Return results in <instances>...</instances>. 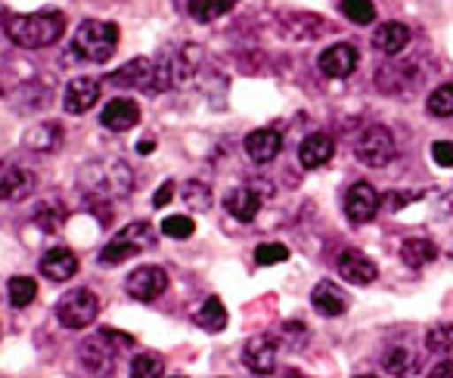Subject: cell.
Wrapping results in <instances>:
<instances>
[{"mask_svg":"<svg viewBox=\"0 0 453 378\" xmlns=\"http://www.w3.org/2000/svg\"><path fill=\"white\" fill-rule=\"evenodd\" d=\"M4 28H7V38L13 44L26 47V50H41V47H50L63 38L65 16L59 10H47V13H35V16L7 13L4 16Z\"/></svg>","mask_w":453,"mask_h":378,"instance_id":"obj_1","label":"cell"},{"mask_svg":"<svg viewBox=\"0 0 453 378\" xmlns=\"http://www.w3.org/2000/svg\"><path fill=\"white\" fill-rule=\"evenodd\" d=\"M81 189L96 199H121L134 189V170L125 162H90L81 170Z\"/></svg>","mask_w":453,"mask_h":378,"instance_id":"obj_2","label":"cell"},{"mask_svg":"<svg viewBox=\"0 0 453 378\" xmlns=\"http://www.w3.org/2000/svg\"><path fill=\"white\" fill-rule=\"evenodd\" d=\"M119 47V26L103 19H84L72 38V53L88 63H106Z\"/></svg>","mask_w":453,"mask_h":378,"instance_id":"obj_3","label":"cell"},{"mask_svg":"<svg viewBox=\"0 0 453 378\" xmlns=\"http://www.w3.org/2000/svg\"><path fill=\"white\" fill-rule=\"evenodd\" d=\"M156 246V230L150 227L146 221H137L131 227H125L106 248L100 252V264L103 267H115V264H125L127 258L134 254L146 252V248Z\"/></svg>","mask_w":453,"mask_h":378,"instance_id":"obj_4","label":"cell"},{"mask_svg":"<svg viewBox=\"0 0 453 378\" xmlns=\"http://www.w3.org/2000/svg\"><path fill=\"white\" fill-rule=\"evenodd\" d=\"M354 155L360 158V164L366 168H385L395 158V133L385 125H370L360 131Z\"/></svg>","mask_w":453,"mask_h":378,"instance_id":"obj_5","label":"cell"},{"mask_svg":"<svg viewBox=\"0 0 453 378\" xmlns=\"http://www.w3.org/2000/svg\"><path fill=\"white\" fill-rule=\"evenodd\" d=\"M100 314V298L90 289H72L59 298L57 316L65 329H88Z\"/></svg>","mask_w":453,"mask_h":378,"instance_id":"obj_6","label":"cell"},{"mask_svg":"<svg viewBox=\"0 0 453 378\" xmlns=\"http://www.w3.org/2000/svg\"><path fill=\"white\" fill-rule=\"evenodd\" d=\"M38 186V177L13 162H0V202H22Z\"/></svg>","mask_w":453,"mask_h":378,"instance_id":"obj_7","label":"cell"},{"mask_svg":"<svg viewBox=\"0 0 453 378\" xmlns=\"http://www.w3.org/2000/svg\"><path fill=\"white\" fill-rule=\"evenodd\" d=\"M125 289L134 301H156V298L165 295V289H168V273H165L162 267H152V264L137 267V270L127 276Z\"/></svg>","mask_w":453,"mask_h":378,"instance_id":"obj_8","label":"cell"},{"mask_svg":"<svg viewBox=\"0 0 453 378\" xmlns=\"http://www.w3.org/2000/svg\"><path fill=\"white\" fill-rule=\"evenodd\" d=\"M81 366L94 378H106L115 369V347L109 344V335L100 332L81 344Z\"/></svg>","mask_w":453,"mask_h":378,"instance_id":"obj_9","label":"cell"},{"mask_svg":"<svg viewBox=\"0 0 453 378\" xmlns=\"http://www.w3.org/2000/svg\"><path fill=\"white\" fill-rule=\"evenodd\" d=\"M379 205H382V196H379L370 183L360 180V183H354V186L348 189L345 215H348V221H354V223H370L372 217L379 215Z\"/></svg>","mask_w":453,"mask_h":378,"instance_id":"obj_10","label":"cell"},{"mask_svg":"<svg viewBox=\"0 0 453 378\" xmlns=\"http://www.w3.org/2000/svg\"><path fill=\"white\" fill-rule=\"evenodd\" d=\"M242 363L255 375H271L277 369V341L271 335H255L242 347Z\"/></svg>","mask_w":453,"mask_h":378,"instance_id":"obj_11","label":"cell"},{"mask_svg":"<svg viewBox=\"0 0 453 378\" xmlns=\"http://www.w3.org/2000/svg\"><path fill=\"white\" fill-rule=\"evenodd\" d=\"M357 50H354L351 44H333L326 47V50L320 53V59H317V65H320V72L326 78H348L357 72Z\"/></svg>","mask_w":453,"mask_h":378,"instance_id":"obj_12","label":"cell"},{"mask_svg":"<svg viewBox=\"0 0 453 378\" xmlns=\"http://www.w3.org/2000/svg\"><path fill=\"white\" fill-rule=\"evenodd\" d=\"M152 69H156L152 59L137 57L121 65V69H115L112 75H109V84H115V87H137V90L152 94Z\"/></svg>","mask_w":453,"mask_h":378,"instance_id":"obj_13","label":"cell"},{"mask_svg":"<svg viewBox=\"0 0 453 378\" xmlns=\"http://www.w3.org/2000/svg\"><path fill=\"white\" fill-rule=\"evenodd\" d=\"M100 100V81L96 78H75L63 94V109L69 115H84Z\"/></svg>","mask_w":453,"mask_h":378,"instance_id":"obj_14","label":"cell"},{"mask_svg":"<svg viewBox=\"0 0 453 378\" xmlns=\"http://www.w3.org/2000/svg\"><path fill=\"white\" fill-rule=\"evenodd\" d=\"M242 146H246V155L252 158L255 164H267L280 155L283 137H280V131H273V127H258V131L249 133Z\"/></svg>","mask_w":453,"mask_h":378,"instance_id":"obj_15","label":"cell"},{"mask_svg":"<svg viewBox=\"0 0 453 378\" xmlns=\"http://www.w3.org/2000/svg\"><path fill=\"white\" fill-rule=\"evenodd\" d=\"M311 304H314V310L320 316H342L351 301H348V295H345L342 285L323 279V283H317L314 291H311Z\"/></svg>","mask_w":453,"mask_h":378,"instance_id":"obj_16","label":"cell"},{"mask_svg":"<svg viewBox=\"0 0 453 378\" xmlns=\"http://www.w3.org/2000/svg\"><path fill=\"white\" fill-rule=\"evenodd\" d=\"M339 276L348 279L351 285H370L372 279L379 276V267L372 264L370 258H366L364 252H342L339 258Z\"/></svg>","mask_w":453,"mask_h":378,"instance_id":"obj_17","label":"cell"},{"mask_svg":"<svg viewBox=\"0 0 453 378\" xmlns=\"http://www.w3.org/2000/svg\"><path fill=\"white\" fill-rule=\"evenodd\" d=\"M100 121H103V127H109V131L125 133L140 121V106L134 100H109L100 115Z\"/></svg>","mask_w":453,"mask_h":378,"instance_id":"obj_18","label":"cell"},{"mask_svg":"<svg viewBox=\"0 0 453 378\" xmlns=\"http://www.w3.org/2000/svg\"><path fill=\"white\" fill-rule=\"evenodd\" d=\"M41 273L53 283H65L78 273V258L72 248H50V252L41 258Z\"/></svg>","mask_w":453,"mask_h":378,"instance_id":"obj_19","label":"cell"},{"mask_svg":"<svg viewBox=\"0 0 453 378\" xmlns=\"http://www.w3.org/2000/svg\"><path fill=\"white\" fill-rule=\"evenodd\" d=\"M333 152H335L333 137H326V133H311V137L298 146V162H302V168L317 170L333 158Z\"/></svg>","mask_w":453,"mask_h":378,"instance_id":"obj_20","label":"cell"},{"mask_svg":"<svg viewBox=\"0 0 453 378\" xmlns=\"http://www.w3.org/2000/svg\"><path fill=\"white\" fill-rule=\"evenodd\" d=\"M224 205H226V211H230V215L236 217V221L249 223V221H255V217H258L261 196L255 193L252 186H236L234 193H226Z\"/></svg>","mask_w":453,"mask_h":378,"instance_id":"obj_21","label":"cell"},{"mask_svg":"<svg viewBox=\"0 0 453 378\" xmlns=\"http://www.w3.org/2000/svg\"><path fill=\"white\" fill-rule=\"evenodd\" d=\"M407 44H410V28L403 22H382L372 32V47L379 53H388V57H397Z\"/></svg>","mask_w":453,"mask_h":378,"instance_id":"obj_22","label":"cell"},{"mask_svg":"<svg viewBox=\"0 0 453 378\" xmlns=\"http://www.w3.org/2000/svg\"><path fill=\"white\" fill-rule=\"evenodd\" d=\"M438 258V246L432 239H422V236H413L401 246V261L410 267V270H422L432 261Z\"/></svg>","mask_w":453,"mask_h":378,"instance_id":"obj_23","label":"cell"},{"mask_svg":"<svg viewBox=\"0 0 453 378\" xmlns=\"http://www.w3.org/2000/svg\"><path fill=\"white\" fill-rule=\"evenodd\" d=\"M22 143H26V149H32V152H53L59 143H63V125L44 121V125L32 127V131L22 137Z\"/></svg>","mask_w":453,"mask_h":378,"instance_id":"obj_24","label":"cell"},{"mask_svg":"<svg viewBox=\"0 0 453 378\" xmlns=\"http://www.w3.org/2000/svg\"><path fill=\"white\" fill-rule=\"evenodd\" d=\"M196 322H199L205 332H220V329L226 326V307L220 298H208L205 304H202L199 310H196Z\"/></svg>","mask_w":453,"mask_h":378,"instance_id":"obj_25","label":"cell"},{"mask_svg":"<svg viewBox=\"0 0 453 378\" xmlns=\"http://www.w3.org/2000/svg\"><path fill=\"white\" fill-rule=\"evenodd\" d=\"M236 0H189L187 10L189 16H193L196 22H214L220 19L224 13H230L234 10Z\"/></svg>","mask_w":453,"mask_h":378,"instance_id":"obj_26","label":"cell"},{"mask_svg":"<svg viewBox=\"0 0 453 378\" xmlns=\"http://www.w3.org/2000/svg\"><path fill=\"white\" fill-rule=\"evenodd\" d=\"M7 291H10V304H13L16 310H22L38 298V283H35L32 276H13L7 285Z\"/></svg>","mask_w":453,"mask_h":378,"instance_id":"obj_27","label":"cell"},{"mask_svg":"<svg viewBox=\"0 0 453 378\" xmlns=\"http://www.w3.org/2000/svg\"><path fill=\"white\" fill-rule=\"evenodd\" d=\"M426 109H428V115H434V118H450L453 115V84L434 87L426 100Z\"/></svg>","mask_w":453,"mask_h":378,"instance_id":"obj_28","label":"cell"},{"mask_svg":"<svg viewBox=\"0 0 453 378\" xmlns=\"http://www.w3.org/2000/svg\"><path fill=\"white\" fill-rule=\"evenodd\" d=\"M165 363L158 353H137L131 363V378H162Z\"/></svg>","mask_w":453,"mask_h":378,"instance_id":"obj_29","label":"cell"},{"mask_svg":"<svg viewBox=\"0 0 453 378\" xmlns=\"http://www.w3.org/2000/svg\"><path fill=\"white\" fill-rule=\"evenodd\" d=\"M342 13H345L354 26H370V22L376 19L372 0H342Z\"/></svg>","mask_w":453,"mask_h":378,"instance_id":"obj_30","label":"cell"},{"mask_svg":"<svg viewBox=\"0 0 453 378\" xmlns=\"http://www.w3.org/2000/svg\"><path fill=\"white\" fill-rule=\"evenodd\" d=\"M183 202L193 211H208L211 208V189L202 180H189L187 186H183Z\"/></svg>","mask_w":453,"mask_h":378,"instance_id":"obj_31","label":"cell"},{"mask_svg":"<svg viewBox=\"0 0 453 378\" xmlns=\"http://www.w3.org/2000/svg\"><path fill=\"white\" fill-rule=\"evenodd\" d=\"M385 372H391V375L403 378L410 369H413V353L407 351V347H391L388 353H385Z\"/></svg>","mask_w":453,"mask_h":378,"instance_id":"obj_32","label":"cell"},{"mask_svg":"<svg viewBox=\"0 0 453 378\" xmlns=\"http://www.w3.org/2000/svg\"><path fill=\"white\" fill-rule=\"evenodd\" d=\"M255 261L261 267H271V264H286L289 261V248L283 242H265V246L255 248Z\"/></svg>","mask_w":453,"mask_h":378,"instance_id":"obj_33","label":"cell"},{"mask_svg":"<svg viewBox=\"0 0 453 378\" xmlns=\"http://www.w3.org/2000/svg\"><path fill=\"white\" fill-rule=\"evenodd\" d=\"M193 230H196V223H193V217H187V215H171L162 221V233L171 236V239H189Z\"/></svg>","mask_w":453,"mask_h":378,"instance_id":"obj_34","label":"cell"},{"mask_svg":"<svg viewBox=\"0 0 453 378\" xmlns=\"http://www.w3.org/2000/svg\"><path fill=\"white\" fill-rule=\"evenodd\" d=\"M35 221L44 227V233H57V230L63 227V221H65V211L57 208L53 202H44L38 211H35Z\"/></svg>","mask_w":453,"mask_h":378,"instance_id":"obj_35","label":"cell"},{"mask_svg":"<svg viewBox=\"0 0 453 378\" xmlns=\"http://www.w3.org/2000/svg\"><path fill=\"white\" fill-rule=\"evenodd\" d=\"M426 347L432 353H447L453 351V326H434L426 335Z\"/></svg>","mask_w":453,"mask_h":378,"instance_id":"obj_36","label":"cell"},{"mask_svg":"<svg viewBox=\"0 0 453 378\" xmlns=\"http://www.w3.org/2000/svg\"><path fill=\"white\" fill-rule=\"evenodd\" d=\"M432 158L438 168H453V140H438V143H432Z\"/></svg>","mask_w":453,"mask_h":378,"instance_id":"obj_37","label":"cell"},{"mask_svg":"<svg viewBox=\"0 0 453 378\" xmlns=\"http://www.w3.org/2000/svg\"><path fill=\"white\" fill-rule=\"evenodd\" d=\"M174 180H165L162 186L156 189V196H152V205H156V208H165V205L171 202V196H174Z\"/></svg>","mask_w":453,"mask_h":378,"instance_id":"obj_38","label":"cell"},{"mask_svg":"<svg viewBox=\"0 0 453 378\" xmlns=\"http://www.w3.org/2000/svg\"><path fill=\"white\" fill-rule=\"evenodd\" d=\"M426 378H453V363H447V359H444V363L434 366V369L428 372Z\"/></svg>","mask_w":453,"mask_h":378,"instance_id":"obj_39","label":"cell"},{"mask_svg":"<svg viewBox=\"0 0 453 378\" xmlns=\"http://www.w3.org/2000/svg\"><path fill=\"white\" fill-rule=\"evenodd\" d=\"M407 199H413V196H403V193H388V196H385V205H388L391 211H397V208H403V202H407Z\"/></svg>","mask_w":453,"mask_h":378,"instance_id":"obj_40","label":"cell"},{"mask_svg":"<svg viewBox=\"0 0 453 378\" xmlns=\"http://www.w3.org/2000/svg\"><path fill=\"white\" fill-rule=\"evenodd\" d=\"M156 149V140H143V143H140V152H152Z\"/></svg>","mask_w":453,"mask_h":378,"instance_id":"obj_41","label":"cell"},{"mask_svg":"<svg viewBox=\"0 0 453 378\" xmlns=\"http://www.w3.org/2000/svg\"><path fill=\"white\" fill-rule=\"evenodd\" d=\"M289 378H304V375H298V372H289Z\"/></svg>","mask_w":453,"mask_h":378,"instance_id":"obj_42","label":"cell"},{"mask_svg":"<svg viewBox=\"0 0 453 378\" xmlns=\"http://www.w3.org/2000/svg\"><path fill=\"white\" fill-rule=\"evenodd\" d=\"M357 378H376V375H357Z\"/></svg>","mask_w":453,"mask_h":378,"instance_id":"obj_43","label":"cell"}]
</instances>
